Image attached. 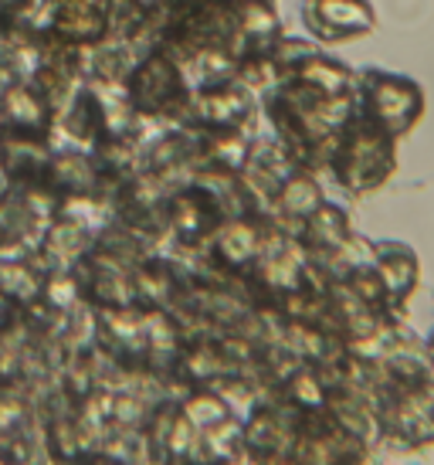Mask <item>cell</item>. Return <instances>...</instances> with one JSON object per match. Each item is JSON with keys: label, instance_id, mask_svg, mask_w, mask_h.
Instances as JSON below:
<instances>
[{"label": "cell", "instance_id": "3957f363", "mask_svg": "<svg viewBox=\"0 0 434 465\" xmlns=\"http://www.w3.org/2000/svg\"><path fill=\"white\" fill-rule=\"evenodd\" d=\"M180 411L191 418V425L197 428V431H204V428H214L221 425V421H228V418H234V414L228 411V404L221 401V394H214V391H197V394H191V398L180 404Z\"/></svg>", "mask_w": 434, "mask_h": 465}, {"label": "cell", "instance_id": "6da1fadb", "mask_svg": "<svg viewBox=\"0 0 434 465\" xmlns=\"http://www.w3.org/2000/svg\"><path fill=\"white\" fill-rule=\"evenodd\" d=\"M377 421H380V439L394 441L400 449L434 445V401L424 394L421 384L390 394L380 404Z\"/></svg>", "mask_w": 434, "mask_h": 465}, {"label": "cell", "instance_id": "8992f818", "mask_svg": "<svg viewBox=\"0 0 434 465\" xmlns=\"http://www.w3.org/2000/svg\"><path fill=\"white\" fill-rule=\"evenodd\" d=\"M221 252L228 255V262H248L255 252V234L248 228H228V234L221 238Z\"/></svg>", "mask_w": 434, "mask_h": 465}, {"label": "cell", "instance_id": "52a82bcc", "mask_svg": "<svg viewBox=\"0 0 434 465\" xmlns=\"http://www.w3.org/2000/svg\"><path fill=\"white\" fill-rule=\"evenodd\" d=\"M309 232H312V238H320L322 245H340L343 242V221L336 211H320L309 221Z\"/></svg>", "mask_w": 434, "mask_h": 465}, {"label": "cell", "instance_id": "9c48e42d", "mask_svg": "<svg viewBox=\"0 0 434 465\" xmlns=\"http://www.w3.org/2000/svg\"><path fill=\"white\" fill-rule=\"evenodd\" d=\"M431 350H434V343H431Z\"/></svg>", "mask_w": 434, "mask_h": 465}, {"label": "cell", "instance_id": "ba28073f", "mask_svg": "<svg viewBox=\"0 0 434 465\" xmlns=\"http://www.w3.org/2000/svg\"><path fill=\"white\" fill-rule=\"evenodd\" d=\"M258 465H299L292 455H285V459H269V462H258Z\"/></svg>", "mask_w": 434, "mask_h": 465}, {"label": "cell", "instance_id": "5b68a950", "mask_svg": "<svg viewBox=\"0 0 434 465\" xmlns=\"http://www.w3.org/2000/svg\"><path fill=\"white\" fill-rule=\"evenodd\" d=\"M0 292L11 299H31L38 292V282H35V275H31L25 265H7V262H0Z\"/></svg>", "mask_w": 434, "mask_h": 465}, {"label": "cell", "instance_id": "7a4b0ae2", "mask_svg": "<svg viewBox=\"0 0 434 465\" xmlns=\"http://www.w3.org/2000/svg\"><path fill=\"white\" fill-rule=\"evenodd\" d=\"M244 455V425L242 418H228L214 428L197 431L191 465H228Z\"/></svg>", "mask_w": 434, "mask_h": 465}, {"label": "cell", "instance_id": "277c9868", "mask_svg": "<svg viewBox=\"0 0 434 465\" xmlns=\"http://www.w3.org/2000/svg\"><path fill=\"white\" fill-rule=\"evenodd\" d=\"M380 282L387 292H408L410 282H414V259L410 255H394L387 252L380 259Z\"/></svg>", "mask_w": 434, "mask_h": 465}]
</instances>
